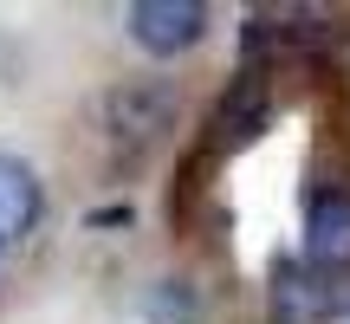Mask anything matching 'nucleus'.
<instances>
[{"label": "nucleus", "mask_w": 350, "mask_h": 324, "mask_svg": "<svg viewBox=\"0 0 350 324\" xmlns=\"http://www.w3.org/2000/svg\"><path fill=\"white\" fill-rule=\"evenodd\" d=\"M39 208H46V195H39V175L26 169V162L0 156V247L33 234V227H39Z\"/></svg>", "instance_id": "4"}, {"label": "nucleus", "mask_w": 350, "mask_h": 324, "mask_svg": "<svg viewBox=\"0 0 350 324\" xmlns=\"http://www.w3.org/2000/svg\"><path fill=\"white\" fill-rule=\"evenodd\" d=\"M143 312L156 324H195V292L182 286V279H156L150 299H143Z\"/></svg>", "instance_id": "7"}, {"label": "nucleus", "mask_w": 350, "mask_h": 324, "mask_svg": "<svg viewBox=\"0 0 350 324\" xmlns=\"http://www.w3.org/2000/svg\"><path fill=\"white\" fill-rule=\"evenodd\" d=\"M260 117H266V85H260V78L234 85V98H227V111H221V130H227V143L253 137V130H260Z\"/></svg>", "instance_id": "6"}, {"label": "nucleus", "mask_w": 350, "mask_h": 324, "mask_svg": "<svg viewBox=\"0 0 350 324\" xmlns=\"http://www.w3.org/2000/svg\"><path fill=\"white\" fill-rule=\"evenodd\" d=\"M124 20H130V39L143 52H156V59L201 46V33H208V7L201 0H137Z\"/></svg>", "instance_id": "2"}, {"label": "nucleus", "mask_w": 350, "mask_h": 324, "mask_svg": "<svg viewBox=\"0 0 350 324\" xmlns=\"http://www.w3.org/2000/svg\"><path fill=\"white\" fill-rule=\"evenodd\" d=\"M350 312V279L318 273L305 260H279L266 286V324H338Z\"/></svg>", "instance_id": "1"}, {"label": "nucleus", "mask_w": 350, "mask_h": 324, "mask_svg": "<svg viewBox=\"0 0 350 324\" xmlns=\"http://www.w3.org/2000/svg\"><path fill=\"white\" fill-rule=\"evenodd\" d=\"M169 91H117L111 98V130L117 137H130V143H150L156 130L169 124Z\"/></svg>", "instance_id": "5"}, {"label": "nucleus", "mask_w": 350, "mask_h": 324, "mask_svg": "<svg viewBox=\"0 0 350 324\" xmlns=\"http://www.w3.org/2000/svg\"><path fill=\"white\" fill-rule=\"evenodd\" d=\"M305 266L350 279V188H318L305 201Z\"/></svg>", "instance_id": "3"}]
</instances>
